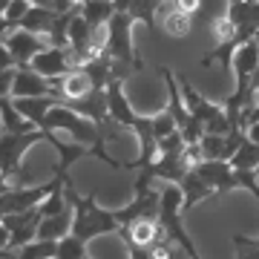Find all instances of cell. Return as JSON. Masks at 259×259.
I'll return each instance as SVG.
<instances>
[{
  "label": "cell",
  "mask_w": 259,
  "mask_h": 259,
  "mask_svg": "<svg viewBox=\"0 0 259 259\" xmlns=\"http://www.w3.org/2000/svg\"><path fill=\"white\" fill-rule=\"evenodd\" d=\"M101 55L115 61V75H118V81H124L127 75L144 69V61L139 58L136 44H133V18H130L127 12H115L110 18V23L104 26Z\"/></svg>",
  "instance_id": "1"
},
{
  "label": "cell",
  "mask_w": 259,
  "mask_h": 259,
  "mask_svg": "<svg viewBox=\"0 0 259 259\" xmlns=\"http://www.w3.org/2000/svg\"><path fill=\"white\" fill-rule=\"evenodd\" d=\"M66 199H69V204H72V210H75L72 233L81 236L83 242H93V239H98V236H104V233H118L121 231V222H118V216H115V210L98 207L95 193L81 196L75 190V185L69 182V185H66Z\"/></svg>",
  "instance_id": "2"
},
{
  "label": "cell",
  "mask_w": 259,
  "mask_h": 259,
  "mask_svg": "<svg viewBox=\"0 0 259 259\" xmlns=\"http://www.w3.org/2000/svg\"><path fill=\"white\" fill-rule=\"evenodd\" d=\"M40 141H55V133L49 130H32V133H0V173L9 179L23 176V156Z\"/></svg>",
  "instance_id": "3"
},
{
  "label": "cell",
  "mask_w": 259,
  "mask_h": 259,
  "mask_svg": "<svg viewBox=\"0 0 259 259\" xmlns=\"http://www.w3.org/2000/svg\"><path fill=\"white\" fill-rule=\"evenodd\" d=\"M176 78H179V87H182V95H185L187 110H190V115L204 127V133L228 136L233 124H231V118H228V112H225L222 104H213V101H207V98H202V93L187 81L185 75H176Z\"/></svg>",
  "instance_id": "4"
},
{
  "label": "cell",
  "mask_w": 259,
  "mask_h": 259,
  "mask_svg": "<svg viewBox=\"0 0 259 259\" xmlns=\"http://www.w3.org/2000/svg\"><path fill=\"white\" fill-rule=\"evenodd\" d=\"M64 179H52V182H47V185H15L9 187L6 193L0 196V210H3V216L6 213H23V210H32V207H37V204L44 202L52 190H55L58 185H61Z\"/></svg>",
  "instance_id": "5"
},
{
  "label": "cell",
  "mask_w": 259,
  "mask_h": 259,
  "mask_svg": "<svg viewBox=\"0 0 259 259\" xmlns=\"http://www.w3.org/2000/svg\"><path fill=\"white\" fill-rule=\"evenodd\" d=\"M3 44L9 47V52H12V58H15V64L18 66H29L40 52H44V49L52 47L49 37L35 35V32H29V29H15V32H9Z\"/></svg>",
  "instance_id": "6"
},
{
  "label": "cell",
  "mask_w": 259,
  "mask_h": 259,
  "mask_svg": "<svg viewBox=\"0 0 259 259\" xmlns=\"http://www.w3.org/2000/svg\"><path fill=\"white\" fill-rule=\"evenodd\" d=\"M225 15L233 20L239 44H248V40L259 37V3L256 0H233V3H228Z\"/></svg>",
  "instance_id": "7"
},
{
  "label": "cell",
  "mask_w": 259,
  "mask_h": 259,
  "mask_svg": "<svg viewBox=\"0 0 259 259\" xmlns=\"http://www.w3.org/2000/svg\"><path fill=\"white\" fill-rule=\"evenodd\" d=\"M40 219H44L40 207H32V210H23V213H6L3 222H6V228H9V233H12L9 248L18 250V248H23V245H29V242H35Z\"/></svg>",
  "instance_id": "8"
},
{
  "label": "cell",
  "mask_w": 259,
  "mask_h": 259,
  "mask_svg": "<svg viewBox=\"0 0 259 259\" xmlns=\"http://www.w3.org/2000/svg\"><path fill=\"white\" fill-rule=\"evenodd\" d=\"M118 236L124 239L127 248H153L161 239H170L158 219H136V222L124 225L118 231Z\"/></svg>",
  "instance_id": "9"
},
{
  "label": "cell",
  "mask_w": 259,
  "mask_h": 259,
  "mask_svg": "<svg viewBox=\"0 0 259 259\" xmlns=\"http://www.w3.org/2000/svg\"><path fill=\"white\" fill-rule=\"evenodd\" d=\"M37 95H58V81L44 78L32 66H18L15 83H12V98H37Z\"/></svg>",
  "instance_id": "10"
},
{
  "label": "cell",
  "mask_w": 259,
  "mask_h": 259,
  "mask_svg": "<svg viewBox=\"0 0 259 259\" xmlns=\"http://www.w3.org/2000/svg\"><path fill=\"white\" fill-rule=\"evenodd\" d=\"M29 66H32L35 72H40L44 78H49V81H61L66 72L75 69V61H72V55H69L66 47H49V49H44Z\"/></svg>",
  "instance_id": "11"
},
{
  "label": "cell",
  "mask_w": 259,
  "mask_h": 259,
  "mask_svg": "<svg viewBox=\"0 0 259 259\" xmlns=\"http://www.w3.org/2000/svg\"><path fill=\"white\" fill-rule=\"evenodd\" d=\"M115 216H118L121 228L130 222H136V219H158L161 216V193H156V190L133 193V202L127 207H118Z\"/></svg>",
  "instance_id": "12"
},
{
  "label": "cell",
  "mask_w": 259,
  "mask_h": 259,
  "mask_svg": "<svg viewBox=\"0 0 259 259\" xmlns=\"http://www.w3.org/2000/svg\"><path fill=\"white\" fill-rule=\"evenodd\" d=\"M64 107L75 110L78 115L83 118L95 121L98 127H104L107 121H110V107H107V90H93L90 95H83V98H61Z\"/></svg>",
  "instance_id": "13"
},
{
  "label": "cell",
  "mask_w": 259,
  "mask_h": 259,
  "mask_svg": "<svg viewBox=\"0 0 259 259\" xmlns=\"http://www.w3.org/2000/svg\"><path fill=\"white\" fill-rule=\"evenodd\" d=\"M107 107H110V121H115L127 130H136V124L141 121V115L133 110V104L124 95V81H112L107 87Z\"/></svg>",
  "instance_id": "14"
},
{
  "label": "cell",
  "mask_w": 259,
  "mask_h": 259,
  "mask_svg": "<svg viewBox=\"0 0 259 259\" xmlns=\"http://www.w3.org/2000/svg\"><path fill=\"white\" fill-rule=\"evenodd\" d=\"M158 29L167 32L170 37H187L190 29H193V18L185 15L182 9H176L173 0H164V3L158 6Z\"/></svg>",
  "instance_id": "15"
},
{
  "label": "cell",
  "mask_w": 259,
  "mask_h": 259,
  "mask_svg": "<svg viewBox=\"0 0 259 259\" xmlns=\"http://www.w3.org/2000/svg\"><path fill=\"white\" fill-rule=\"evenodd\" d=\"M12 104H15V110L23 115V118H29L35 127H40V121H44V115H47L55 104H61V95H37V98H12Z\"/></svg>",
  "instance_id": "16"
},
{
  "label": "cell",
  "mask_w": 259,
  "mask_h": 259,
  "mask_svg": "<svg viewBox=\"0 0 259 259\" xmlns=\"http://www.w3.org/2000/svg\"><path fill=\"white\" fill-rule=\"evenodd\" d=\"M72 219H75V210L64 213H55V216H44L40 219V228H37V239H49V242H61L64 236L72 233Z\"/></svg>",
  "instance_id": "17"
},
{
  "label": "cell",
  "mask_w": 259,
  "mask_h": 259,
  "mask_svg": "<svg viewBox=\"0 0 259 259\" xmlns=\"http://www.w3.org/2000/svg\"><path fill=\"white\" fill-rule=\"evenodd\" d=\"M179 187H182V193H185V213L193 210L199 202H204V199H213V196H216V190H213V187L207 185V182H204L196 170H190V173L185 176V182H182Z\"/></svg>",
  "instance_id": "18"
},
{
  "label": "cell",
  "mask_w": 259,
  "mask_h": 259,
  "mask_svg": "<svg viewBox=\"0 0 259 259\" xmlns=\"http://www.w3.org/2000/svg\"><path fill=\"white\" fill-rule=\"evenodd\" d=\"M58 18H61L58 12H49V9H44V6H35V3H32V9L26 12V18L20 20V29H29V32H35V35L49 37L55 32Z\"/></svg>",
  "instance_id": "19"
},
{
  "label": "cell",
  "mask_w": 259,
  "mask_h": 259,
  "mask_svg": "<svg viewBox=\"0 0 259 259\" xmlns=\"http://www.w3.org/2000/svg\"><path fill=\"white\" fill-rule=\"evenodd\" d=\"M90 93H93V81H90V75L83 72L81 66H75L72 72H66L58 81V95L61 98H83Z\"/></svg>",
  "instance_id": "20"
},
{
  "label": "cell",
  "mask_w": 259,
  "mask_h": 259,
  "mask_svg": "<svg viewBox=\"0 0 259 259\" xmlns=\"http://www.w3.org/2000/svg\"><path fill=\"white\" fill-rule=\"evenodd\" d=\"M115 12L118 9H115L112 0H87V3H81V15L93 29H104Z\"/></svg>",
  "instance_id": "21"
},
{
  "label": "cell",
  "mask_w": 259,
  "mask_h": 259,
  "mask_svg": "<svg viewBox=\"0 0 259 259\" xmlns=\"http://www.w3.org/2000/svg\"><path fill=\"white\" fill-rule=\"evenodd\" d=\"M0 118H3V133H32V130H37L32 121L23 118V115L15 110L12 98H3V101H0Z\"/></svg>",
  "instance_id": "22"
},
{
  "label": "cell",
  "mask_w": 259,
  "mask_h": 259,
  "mask_svg": "<svg viewBox=\"0 0 259 259\" xmlns=\"http://www.w3.org/2000/svg\"><path fill=\"white\" fill-rule=\"evenodd\" d=\"M18 259H55L58 253V242H49V239H35L23 245V248L15 250Z\"/></svg>",
  "instance_id": "23"
},
{
  "label": "cell",
  "mask_w": 259,
  "mask_h": 259,
  "mask_svg": "<svg viewBox=\"0 0 259 259\" xmlns=\"http://www.w3.org/2000/svg\"><path fill=\"white\" fill-rule=\"evenodd\" d=\"M199 150H202V161H219V158H225V136L204 133L202 141H199Z\"/></svg>",
  "instance_id": "24"
},
{
  "label": "cell",
  "mask_w": 259,
  "mask_h": 259,
  "mask_svg": "<svg viewBox=\"0 0 259 259\" xmlns=\"http://www.w3.org/2000/svg\"><path fill=\"white\" fill-rule=\"evenodd\" d=\"M55 259H87V242L81 236H75V233L64 236V239L58 242Z\"/></svg>",
  "instance_id": "25"
},
{
  "label": "cell",
  "mask_w": 259,
  "mask_h": 259,
  "mask_svg": "<svg viewBox=\"0 0 259 259\" xmlns=\"http://www.w3.org/2000/svg\"><path fill=\"white\" fill-rule=\"evenodd\" d=\"M32 9V0H9V6H6V12L0 15V18L6 20V26H9V32H15V29H20V20L26 18V12Z\"/></svg>",
  "instance_id": "26"
},
{
  "label": "cell",
  "mask_w": 259,
  "mask_h": 259,
  "mask_svg": "<svg viewBox=\"0 0 259 259\" xmlns=\"http://www.w3.org/2000/svg\"><path fill=\"white\" fill-rule=\"evenodd\" d=\"M233 248H236V259H259V239L253 236L233 233Z\"/></svg>",
  "instance_id": "27"
},
{
  "label": "cell",
  "mask_w": 259,
  "mask_h": 259,
  "mask_svg": "<svg viewBox=\"0 0 259 259\" xmlns=\"http://www.w3.org/2000/svg\"><path fill=\"white\" fill-rule=\"evenodd\" d=\"M213 32H216V44H225V40H239L236 37V26L228 15H219L213 20Z\"/></svg>",
  "instance_id": "28"
},
{
  "label": "cell",
  "mask_w": 259,
  "mask_h": 259,
  "mask_svg": "<svg viewBox=\"0 0 259 259\" xmlns=\"http://www.w3.org/2000/svg\"><path fill=\"white\" fill-rule=\"evenodd\" d=\"M35 6H44V9L49 12H58V15H64V12H72L78 3L75 0H32Z\"/></svg>",
  "instance_id": "29"
},
{
  "label": "cell",
  "mask_w": 259,
  "mask_h": 259,
  "mask_svg": "<svg viewBox=\"0 0 259 259\" xmlns=\"http://www.w3.org/2000/svg\"><path fill=\"white\" fill-rule=\"evenodd\" d=\"M176 3V9H182L185 15H190V18H199V15H204V3L202 0H173Z\"/></svg>",
  "instance_id": "30"
},
{
  "label": "cell",
  "mask_w": 259,
  "mask_h": 259,
  "mask_svg": "<svg viewBox=\"0 0 259 259\" xmlns=\"http://www.w3.org/2000/svg\"><path fill=\"white\" fill-rule=\"evenodd\" d=\"M12 83H15V69H0V101L12 98Z\"/></svg>",
  "instance_id": "31"
},
{
  "label": "cell",
  "mask_w": 259,
  "mask_h": 259,
  "mask_svg": "<svg viewBox=\"0 0 259 259\" xmlns=\"http://www.w3.org/2000/svg\"><path fill=\"white\" fill-rule=\"evenodd\" d=\"M15 58H12V52H9V47L6 44H0V69H15Z\"/></svg>",
  "instance_id": "32"
},
{
  "label": "cell",
  "mask_w": 259,
  "mask_h": 259,
  "mask_svg": "<svg viewBox=\"0 0 259 259\" xmlns=\"http://www.w3.org/2000/svg\"><path fill=\"white\" fill-rule=\"evenodd\" d=\"M253 121H259V95H256V101H253V107L242 112V124H245V130H248V124H253Z\"/></svg>",
  "instance_id": "33"
},
{
  "label": "cell",
  "mask_w": 259,
  "mask_h": 259,
  "mask_svg": "<svg viewBox=\"0 0 259 259\" xmlns=\"http://www.w3.org/2000/svg\"><path fill=\"white\" fill-rule=\"evenodd\" d=\"M9 245H12V233L6 228V222L0 219V248H9Z\"/></svg>",
  "instance_id": "34"
},
{
  "label": "cell",
  "mask_w": 259,
  "mask_h": 259,
  "mask_svg": "<svg viewBox=\"0 0 259 259\" xmlns=\"http://www.w3.org/2000/svg\"><path fill=\"white\" fill-rule=\"evenodd\" d=\"M245 133H248V139L253 141V144H259V121H253V124H248V130H245Z\"/></svg>",
  "instance_id": "35"
},
{
  "label": "cell",
  "mask_w": 259,
  "mask_h": 259,
  "mask_svg": "<svg viewBox=\"0 0 259 259\" xmlns=\"http://www.w3.org/2000/svg\"><path fill=\"white\" fill-rule=\"evenodd\" d=\"M250 93L259 95V66H256V72L250 75Z\"/></svg>",
  "instance_id": "36"
},
{
  "label": "cell",
  "mask_w": 259,
  "mask_h": 259,
  "mask_svg": "<svg viewBox=\"0 0 259 259\" xmlns=\"http://www.w3.org/2000/svg\"><path fill=\"white\" fill-rule=\"evenodd\" d=\"M250 193H253V199H256V202H259V185L253 187V190H250Z\"/></svg>",
  "instance_id": "37"
},
{
  "label": "cell",
  "mask_w": 259,
  "mask_h": 259,
  "mask_svg": "<svg viewBox=\"0 0 259 259\" xmlns=\"http://www.w3.org/2000/svg\"><path fill=\"white\" fill-rule=\"evenodd\" d=\"M75 3H78V6H81V3H87V0H75Z\"/></svg>",
  "instance_id": "38"
},
{
  "label": "cell",
  "mask_w": 259,
  "mask_h": 259,
  "mask_svg": "<svg viewBox=\"0 0 259 259\" xmlns=\"http://www.w3.org/2000/svg\"><path fill=\"white\" fill-rule=\"evenodd\" d=\"M0 133H3V118H0Z\"/></svg>",
  "instance_id": "39"
},
{
  "label": "cell",
  "mask_w": 259,
  "mask_h": 259,
  "mask_svg": "<svg viewBox=\"0 0 259 259\" xmlns=\"http://www.w3.org/2000/svg\"><path fill=\"white\" fill-rule=\"evenodd\" d=\"M0 219H3V210H0Z\"/></svg>",
  "instance_id": "40"
},
{
  "label": "cell",
  "mask_w": 259,
  "mask_h": 259,
  "mask_svg": "<svg viewBox=\"0 0 259 259\" xmlns=\"http://www.w3.org/2000/svg\"><path fill=\"white\" fill-rule=\"evenodd\" d=\"M256 44H259V37H256Z\"/></svg>",
  "instance_id": "41"
},
{
  "label": "cell",
  "mask_w": 259,
  "mask_h": 259,
  "mask_svg": "<svg viewBox=\"0 0 259 259\" xmlns=\"http://www.w3.org/2000/svg\"><path fill=\"white\" fill-rule=\"evenodd\" d=\"M161 3H164V0H161Z\"/></svg>",
  "instance_id": "42"
},
{
  "label": "cell",
  "mask_w": 259,
  "mask_h": 259,
  "mask_svg": "<svg viewBox=\"0 0 259 259\" xmlns=\"http://www.w3.org/2000/svg\"><path fill=\"white\" fill-rule=\"evenodd\" d=\"M256 3H259V0H256Z\"/></svg>",
  "instance_id": "43"
},
{
  "label": "cell",
  "mask_w": 259,
  "mask_h": 259,
  "mask_svg": "<svg viewBox=\"0 0 259 259\" xmlns=\"http://www.w3.org/2000/svg\"><path fill=\"white\" fill-rule=\"evenodd\" d=\"M87 259H90V256H87Z\"/></svg>",
  "instance_id": "44"
}]
</instances>
